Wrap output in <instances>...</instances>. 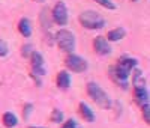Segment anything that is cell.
<instances>
[{
  "mask_svg": "<svg viewBox=\"0 0 150 128\" xmlns=\"http://www.w3.org/2000/svg\"><path fill=\"white\" fill-rule=\"evenodd\" d=\"M62 128H77V121H75V119H69L68 122L63 124Z\"/></svg>",
  "mask_w": 150,
  "mask_h": 128,
  "instance_id": "obj_23",
  "label": "cell"
},
{
  "mask_svg": "<svg viewBox=\"0 0 150 128\" xmlns=\"http://www.w3.org/2000/svg\"><path fill=\"white\" fill-rule=\"evenodd\" d=\"M36 2H44V0H36Z\"/></svg>",
  "mask_w": 150,
  "mask_h": 128,
  "instance_id": "obj_26",
  "label": "cell"
},
{
  "mask_svg": "<svg viewBox=\"0 0 150 128\" xmlns=\"http://www.w3.org/2000/svg\"><path fill=\"white\" fill-rule=\"evenodd\" d=\"M132 84L134 86H144V75H143V71L141 69H137L135 74H134V79H132Z\"/></svg>",
  "mask_w": 150,
  "mask_h": 128,
  "instance_id": "obj_15",
  "label": "cell"
},
{
  "mask_svg": "<svg viewBox=\"0 0 150 128\" xmlns=\"http://www.w3.org/2000/svg\"><path fill=\"white\" fill-rule=\"evenodd\" d=\"M138 65V60L131 56H122L116 67L110 68V75L116 83H119L123 89L128 87V79L132 72V69Z\"/></svg>",
  "mask_w": 150,
  "mask_h": 128,
  "instance_id": "obj_1",
  "label": "cell"
},
{
  "mask_svg": "<svg viewBox=\"0 0 150 128\" xmlns=\"http://www.w3.org/2000/svg\"><path fill=\"white\" fill-rule=\"evenodd\" d=\"M125 35H126V30H125L123 27H116V29H111L107 35V41L108 42H119L122 41Z\"/></svg>",
  "mask_w": 150,
  "mask_h": 128,
  "instance_id": "obj_10",
  "label": "cell"
},
{
  "mask_svg": "<svg viewBox=\"0 0 150 128\" xmlns=\"http://www.w3.org/2000/svg\"><path fill=\"white\" fill-rule=\"evenodd\" d=\"M2 122H3V125L6 128H14V127L18 125V118L12 112H6L2 116Z\"/></svg>",
  "mask_w": 150,
  "mask_h": 128,
  "instance_id": "obj_14",
  "label": "cell"
},
{
  "mask_svg": "<svg viewBox=\"0 0 150 128\" xmlns=\"http://www.w3.org/2000/svg\"><path fill=\"white\" fill-rule=\"evenodd\" d=\"M134 99L140 107L149 104V89L144 86H134Z\"/></svg>",
  "mask_w": 150,
  "mask_h": 128,
  "instance_id": "obj_9",
  "label": "cell"
},
{
  "mask_svg": "<svg viewBox=\"0 0 150 128\" xmlns=\"http://www.w3.org/2000/svg\"><path fill=\"white\" fill-rule=\"evenodd\" d=\"M51 18L54 23H57L59 26H66L68 24V18H69V14H68V8L65 5V2H59L54 5L53 11H51Z\"/></svg>",
  "mask_w": 150,
  "mask_h": 128,
  "instance_id": "obj_6",
  "label": "cell"
},
{
  "mask_svg": "<svg viewBox=\"0 0 150 128\" xmlns=\"http://www.w3.org/2000/svg\"><path fill=\"white\" fill-rule=\"evenodd\" d=\"M29 128H39V127H29Z\"/></svg>",
  "mask_w": 150,
  "mask_h": 128,
  "instance_id": "obj_25",
  "label": "cell"
},
{
  "mask_svg": "<svg viewBox=\"0 0 150 128\" xmlns=\"http://www.w3.org/2000/svg\"><path fill=\"white\" fill-rule=\"evenodd\" d=\"M56 42L60 50L66 51V53H72L75 50V36L71 30L68 29H60L56 33Z\"/></svg>",
  "mask_w": 150,
  "mask_h": 128,
  "instance_id": "obj_4",
  "label": "cell"
},
{
  "mask_svg": "<svg viewBox=\"0 0 150 128\" xmlns=\"http://www.w3.org/2000/svg\"><path fill=\"white\" fill-rule=\"evenodd\" d=\"M32 112H33V104H26L24 106V119H29Z\"/></svg>",
  "mask_w": 150,
  "mask_h": 128,
  "instance_id": "obj_22",
  "label": "cell"
},
{
  "mask_svg": "<svg viewBox=\"0 0 150 128\" xmlns=\"http://www.w3.org/2000/svg\"><path fill=\"white\" fill-rule=\"evenodd\" d=\"M77 128H78V127H77Z\"/></svg>",
  "mask_w": 150,
  "mask_h": 128,
  "instance_id": "obj_27",
  "label": "cell"
},
{
  "mask_svg": "<svg viewBox=\"0 0 150 128\" xmlns=\"http://www.w3.org/2000/svg\"><path fill=\"white\" fill-rule=\"evenodd\" d=\"M8 53H9V47H8L6 41L0 39V57H5Z\"/></svg>",
  "mask_w": 150,
  "mask_h": 128,
  "instance_id": "obj_20",
  "label": "cell"
},
{
  "mask_svg": "<svg viewBox=\"0 0 150 128\" xmlns=\"http://www.w3.org/2000/svg\"><path fill=\"white\" fill-rule=\"evenodd\" d=\"M93 48L99 56H108L111 53V45L105 36H96L93 41Z\"/></svg>",
  "mask_w": 150,
  "mask_h": 128,
  "instance_id": "obj_8",
  "label": "cell"
},
{
  "mask_svg": "<svg viewBox=\"0 0 150 128\" xmlns=\"http://www.w3.org/2000/svg\"><path fill=\"white\" fill-rule=\"evenodd\" d=\"M56 83L60 89H68L71 86V75L68 71H60L57 74V79H56Z\"/></svg>",
  "mask_w": 150,
  "mask_h": 128,
  "instance_id": "obj_12",
  "label": "cell"
},
{
  "mask_svg": "<svg viewBox=\"0 0 150 128\" xmlns=\"http://www.w3.org/2000/svg\"><path fill=\"white\" fill-rule=\"evenodd\" d=\"M93 2H96L99 6H102V8L108 9V11H114V9L117 8L116 3L112 2V0H93Z\"/></svg>",
  "mask_w": 150,
  "mask_h": 128,
  "instance_id": "obj_16",
  "label": "cell"
},
{
  "mask_svg": "<svg viewBox=\"0 0 150 128\" xmlns=\"http://www.w3.org/2000/svg\"><path fill=\"white\" fill-rule=\"evenodd\" d=\"M78 110H80V114H81V118L84 119V121H87V122H93L95 121V113H93V110L86 104V102H81V104L78 106Z\"/></svg>",
  "mask_w": 150,
  "mask_h": 128,
  "instance_id": "obj_11",
  "label": "cell"
},
{
  "mask_svg": "<svg viewBox=\"0 0 150 128\" xmlns=\"http://www.w3.org/2000/svg\"><path fill=\"white\" fill-rule=\"evenodd\" d=\"M18 32L24 38H29L32 35V23H30L29 18H21L18 21Z\"/></svg>",
  "mask_w": 150,
  "mask_h": 128,
  "instance_id": "obj_13",
  "label": "cell"
},
{
  "mask_svg": "<svg viewBox=\"0 0 150 128\" xmlns=\"http://www.w3.org/2000/svg\"><path fill=\"white\" fill-rule=\"evenodd\" d=\"M65 65L72 72H84L87 68H89V63H87V60L84 57L77 56V54H71V53L65 60Z\"/></svg>",
  "mask_w": 150,
  "mask_h": 128,
  "instance_id": "obj_5",
  "label": "cell"
},
{
  "mask_svg": "<svg viewBox=\"0 0 150 128\" xmlns=\"http://www.w3.org/2000/svg\"><path fill=\"white\" fill-rule=\"evenodd\" d=\"M87 94H89V97L101 109H110L111 107V99H110L108 94L98 83H93V82L87 83Z\"/></svg>",
  "mask_w": 150,
  "mask_h": 128,
  "instance_id": "obj_3",
  "label": "cell"
},
{
  "mask_svg": "<svg viewBox=\"0 0 150 128\" xmlns=\"http://www.w3.org/2000/svg\"><path fill=\"white\" fill-rule=\"evenodd\" d=\"M47 14H48L47 9H42V11H41V23L44 24V27L48 29V27H50V20H48V15H47Z\"/></svg>",
  "mask_w": 150,
  "mask_h": 128,
  "instance_id": "obj_21",
  "label": "cell"
},
{
  "mask_svg": "<svg viewBox=\"0 0 150 128\" xmlns=\"http://www.w3.org/2000/svg\"><path fill=\"white\" fill-rule=\"evenodd\" d=\"M129 2H138V0H129Z\"/></svg>",
  "mask_w": 150,
  "mask_h": 128,
  "instance_id": "obj_24",
  "label": "cell"
},
{
  "mask_svg": "<svg viewBox=\"0 0 150 128\" xmlns=\"http://www.w3.org/2000/svg\"><path fill=\"white\" fill-rule=\"evenodd\" d=\"M141 112H143V116H144V122L150 124V104H144L141 107Z\"/></svg>",
  "mask_w": 150,
  "mask_h": 128,
  "instance_id": "obj_19",
  "label": "cell"
},
{
  "mask_svg": "<svg viewBox=\"0 0 150 128\" xmlns=\"http://www.w3.org/2000/svg\"><path fill=\"white\" fill-rule=\"evenodd\" d=\"M50 121L54 122V124H60L62 121H63V113H62V110L54 109V110L51 112V116H50Z\"/></svg>",
  "mask_w": 150,
  "mask_h": 128,
  "instance_id": "obj_17",
  "label": "cell"
},
{
  "mask_svg": "<svg viewBox=\"0 0 150 128\" xmlns=\"http://www.w3.org/2000/svg\"><path fill=\"white\" fill-rule=\"evenodd\" d=\"M33 53V45L32 44H24L21 47V54L24 57H30V54Z\"/></svg>",
  "mask_w": 150,
  "mask_h": 128,
  "instance_id": "obj_18",
  "label": "cell"
},
{
  "mask_svg": "<svg viewBox=\"0 0 150 128\" xmlns=\"http://www.w3.org/2000/svg\"><path fill=\"white\" fill-rule=\"evenodd\" d=\"M78 21L81 23L83 27L89 30H99L105 26V20L102 18L101 14H98L96 11H84L80 14Z\"/></svg>",
  "mask_w": 150,
  "mask_h": 128,
  "instance_id": "obj_2",
  "label": "cell"
},
{
  "mask_svg": "<svg viewBox=\"0 0 150 128\" xmlns=\"http://www.w3.org/2000/svg\"><path fill=\"white\" fill-rule=\"evenodd\" d=\"M30 59H32V75L44 77L47 74V69H45V62L42 54L38 53V51H33L30 54Z\"/></svg>",
  "mask_w": 150,
  "mask_h": 128,
  "instance_id": "obj_7",
  "label": "cell"
}]
</instances>
